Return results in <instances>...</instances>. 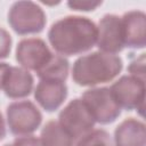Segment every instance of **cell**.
I'll use <instances>...</instances> for the list:
<instances>
[{
    "mask_svg": "<svg viewBox=\"0 0 146 146\" xmlns=\"http://www.w3.org/2000/svg\"><path fill=\"white\" fill-rule=\"evenodd\" d=\"M48 39L58 54L64 56L80 55L96 44L97 26L88 17L66 16L51 25Z\"/></svg>",
    "mask_w": 146,
    "mask_h": 146,
    "instance_id": "1",
    "label": "cell"
},
{
    "mask_svg": "<svg viewBox=\"0 0 146 146\" xmlns=\"http://www.w3.org/2000/svg\"><path fill=\"white\" fill-rule=\"evenodd\" d=\"M123 67L122 59L116 55L95 51L79 57L72 68L73 81L82 87H92L112 81Z\"/></svg>",
    "mask_w": 146,
    "mask_h": 146,
    "instance_id": "2",
    "label": "cell"
},
{
    "mask_svg": "<svg viewBox=\"0 0 146 146\" xmlns=\"http://www.w3.org/2000/svg\"><path fill=\"white\" fill-rule=\"evenodd\" d=\"M43 9L33 1H17L13 3L8 13V23L21 35L40 33L46 25Z\"/></svg>",
    "mask_w": 146,
    "mask_h": 146,
    "instance_id": "3",
    "label": "cell"
},
{
    "mask_svg": "<svg viewBox=\"0 0 146 146\" xmlns=\"http://www.w3.org/2000/svg\"><path fill=\"white\" fill-rule=\"evenodd\" d=\"M42 114L30 100L14 102L7 106V123L15 136H27L41 124Z\"/></svg>",
    "mask_w": 146,
    "mask_h": 146,
    "instance_id": "4",
    "label": "cell"
},
{
    "mask_svg": "<svg viewBox=\"0 0 146 146\" xmlns=\"http://www.w3.org/2000/svg\"><path fill=\"white\" fill-rule=\"evenodd\" d=\"M82 102L89 110L95 122L108 124L114 122L121 114V108L114 100L110 88H92L82 94Z\"/></svg>",
    "mask_w": 146,
    "mask_h": 146,
    "instance_id": "5",
    "label": "cell"
},
{
    "mask_svg": "<svg viewBox=\"0 0 146 146\" xmlns=\"http://www.w3.org/2000/svg\"><path fill=\"white\" fill-rule=\"evenodd\" d=\"M59 124L74 139L79 140L95 127V120L82 99H72L58 115Z\"/></svg>",
    "mask_w": 146,
    "mask_h": 146,
    "instance_id": "6",
    "label": "cell"
},
{
    "mask_svg": "<svg viewBox=\"0 0 146 146\" xmlns=\"http://www.w3.org/2000/svg\"><path fill=\"white\" fill-rule=\"evenodd\" d=\"M111 94L120 106L127 111L137 110L144 115L145 105V82L131 75H123L115 81L111 88Z\"/></svg>",
    "mask_w": 146,
    "mask_h": 146,
    "instance_id": "7",
    "label": "cell"
},
{
    "mask_svg": "<svg viewBox=\"0 0 146 146\" xmlns=\"http://www.w3.org/2000/svg\"><path fill=\"white\" fill-rule=\"evenodd\" d=\"M52 52L42 39L29 38L18 42L16 48V60L25 70L38 72L52 57Z\"/></svg>",
    "mask_w": 146,
    "mask_h": 146,
    "instance_id": "8",
    "label": "cell"
},
{
    "mask_svg": "<svg viewBox=\"0 0 146 146\" xmlns=\"http://www.w3.org/2000/svg\"><path fill=\"white\" fill-rule=\"evenodd\" d=\"M96 44L102 52L115 55L123 48L121 18L116 15L107 14L100 18L97 26Z\"/></svg>",
    "mask_w": 146,
    "mask_h": 146,
    "instance_id": "9",
    "label": "cell"
},
{
    "mask_svg": "<svg viewBox=\"0 0 146 146\" xmlns=\"http://www.w3.org/2000/svg\"><path fill=\"white\" fill-rule=\"evenodd\" d=\"M123 44L128 48L141 49L146 46V15L140 10H131L121 17Z\"/></svg>",
    "mask_w": 146,
    "mask_h": 146,
    "instance_id": "10",
    "label": "cell"
},
{
    "mask_svg": "<svg viewBox=\"0 0 146 146\" xmlns=\"http://www.w3.org/2000/svg\"><path fill=\"white\" fill-rule=\"evenodd\" d=\"M67 97L65 82L57 80H40L35 90L34 98L47 112H54L60 107Z\"/></svg>",
    "mask_w": 146,
    "mask_h": 146,
    "instance_id": "11",
    "label": "cell"
},
{
    "mask_svg": "<svg viewBox=\"0 0 146 146\" xmlns=\"http://www.w3.org/2000/svg\"><path fill=\"white\" fill-rule=\"evenodd\" d=\"M33 83V76L27 70L17 66H10L2 89L5 90L7 97L18 99L24 98L31 94Z\"/></svg>",
    "mask_w": 146,
    "mask_h": 146,
    "instance_id": "12",
    "label": "cell"
},
{
    "mask_svg": "<svg viewBox=\"0 0 146 146\" xmlns=\"http://www.w3.org/2000/svg\"><path fill=\"white\" fill-rule=\"evenodd\" d=\"M115 146H146L144 122L129 117L122 121L114 131Z\"/></svg>",
    "mask_w": 146,
    "mask_h": 146,
    "instance_id": "13",
    "label": "cell"
},
{
    "mask_svg": "<svg viewBox=\"0 0 146 146\" xmlns=\"http://www.w3.org/2000/svg\"><path fill=\"white\" fill-rule=\"evenodd\" d=\"M42 146H73L74 139L57 121H48L40 135Z\"/></svg>",
    "mask_w": 146,
    "mask_h": 146,
    "instance_id": "14",
    "label": "cell"
},
{
    "mask_svg": "<svg viewBox=\"0 0 146 146\" xmlns=\"http://www.w3.org/2000/svg\"><path fill=\"white\" fill-rule=\"evenodd\" d=\"M70 64L68 60L60 55H52L50 60L36 72L40 80H57L63 81L67 79Z\"/></svg>",
    "mask_w": 146,
    "mask_h": 146,
    "instance_id": "15",
    "label": "cell"
},
{
    "mask_svg": "<svg viewBox=\"0 0 146 146\" xmlns=\"http://www.w3.org/2000/svg\"><path fill=\"white\" fill-rule=\"evenodd\" d=\"M76 146H113V143L106 130L96 129L80 138Z\"/></svg>",
    "mask_w": 146,
    "mask_h": 146,
    "instance_id": "16",
    "label": "cell"
},
{
    "mask_svg": "<svg viewBox=\"0 0 146 146\" xmlns=\"http://www.w3.org/2000/svg\"><path fill=\"white\" fill-rule=\"evenodd\" d=\"M128 72L131 76L145 82V54H141L139 57L130 62Z\"/></svg>",
    "mask_w": 146,
    "mask_h": 146,
    "instance_id": "17",
    "label": "cell"
},
{
    "mask_svg": "<svg viewBox=\"0 0 146 146\" xmlns=\"http://www.w3.org/2000/svg\"><path fill=\"white\" fill-rule=\"evenodd\" d=\"M102 5V1H89V0H72L67 2V6L72 10H80V11H90L95 10L98 6Z\"/></svg>",
    "mask_w": 146,
    "mask_h": 146,
    "instance_id": "18",
    "label": "cell"
},
{
    "mask_svg": "<svg viewBox=\"0 0 146 146\" xmlns=\"http://www.w3.org/2000/svg\"><path fill=\"white\" fill-rule=\"evenodd\" d=\"M11 49V36L2 27H0V59L7 58Z\"/></svg>",
    "mask_w": 146,
    "mask_h": 146,
    "instance_id": "19",
    "label": "cell"
},
{
    "mask_svg": "<svg viewBox=\"0 0 146 146\" xmlns=\"http://www.w3.org/2000/svg\"><path fill=\"white\" fill-rule=\"evenodd\" d=\"M13 146H42L41 140L35 136H21L14 140Z\"/></svg>",
    "mask_w": 146,
    "mask_h": 146,
    "instance_id": "20",
    "label": "cell"
},
{
    "mask_svg": "<svg viewBox=\"0 0 146 146\" xmlns=\"http://www.w3.org/2000/svg\"><path fill=\"white\" fill-rule=\"evenodd\" d=\"M9 68H10V66L7 63H0V89L3 88V83H5V80H6Z\"/></svg>",
    "mask_w": 146,
    "mask_h": 146,
    "instance_id": "21",
    "label": "cell"
},
{
    "mask_svg": "<svg viewBox=\"0 0 146 146\" xmlns=\"http://www.w3.org/2000/svg\"><path fill=\"white\" fill-rule=\"evenodd\" d=\"M6 137V125H5V120L2 117V114L0 113V140Z\"/></svg>",
    "mask_w": 146,
    "mask_h": 146,
    "instance_id": "22",
    "label": "cell"
},
{
    "mask_svg": "<svg viewBox=\"0 0 146 146\" xmlns=\"http://www.w3.org/2000/svg\"><path fill=\"white\" fill-rule=\"evenodd\" d=\"M5 146H13V145H9V144H7V145H5Z\"/></svg>",
    "mask_w": 146,
    "mask_h": 146,
    "instance_id": "23",
    "label": "cell"
}]
</instances>
